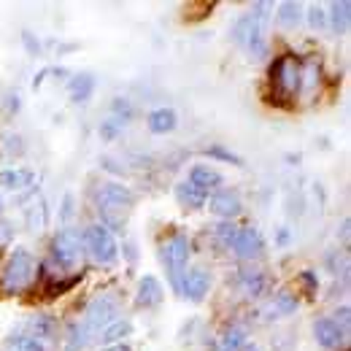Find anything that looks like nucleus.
<instances>
[{
  "label": "nucleus",
  "instance_id": "5",
  "mask_svg": "<svg viewBox=\"0 0 351 351\" xmlns=\"http://www.w3.org/2000/svg\"><path fill=\"white\" fill-rule=\"evenodd\" d=\"M82 246H84V252H87L89 257L95 260V265H100V267H111L119 260V243H117L114 232L108 227H103L100 221L84 227Z\"/></svg>",
  "mask_w": 351,
  "mask_h": 351
},
{
  "label": "nucleus",
  "instance_id": "22",
  "mask_svg": "<svg viewBox=\"0 0 351 351\" xmlns=\"http://www.w3.org/2000/svg\"><path fill=\"white\" fill-rule=\"evenodd\" d=\"M95 92V76L89 71H82V73H73L71 82H68V95L73 103H87Z\"/></svg>",
  "mask_w": 351,
  "mask_h": 351
},
{
  "label": "nucleus",
  "instance_id": "44",
  "mask_svg": "<svg viewBox=\"0 0 351 351\" xmlns=\"http://www.w3.org/2000/svg\"><path fill=\"white\" fill-rule=\"evenodd\" d=\"M0 211H3V197H0Z\"/></svg>",
  "mask_w": 351,
  "mask_h": 351
},
{
  "label": "nucleus",
  "instance_id": "36",
  "mask_svg": "<svg viewBox=\"0 0 351 351\" xmlns=\"http://www.w3.org/2000/svg\"><path fill=\"white\" fill-rule=\"evenodd\" d=\"M298 278H300V284L306 287L308 295L313 298V295H316V289H319V278H316V273H313V270H303Z\"/></svg>",
  "mask_w": 351,
  "mask_h": 351
},
{
  "label": "nucleus",
  "instance_id": "1",
  "mask_svg": "<svg viewBox=\"0 0 351 351\" xmlns=\"http://www.w3.org/2000/svg\"><path fill=\"white\" fill-rule=\"evenodd\" d=\"M36 278H38V260L30 254V249L16 246L5 254L0 265V295L19 298L36 287Z\"/></svg>",
  "mask_w": 351,
  "mask_h": 351
},
{
  "label": "nucleus",
  "instance_id": "4",
  "mask_svg": "<svg viewBox=\"0 0 351 351\" xmlns=\"http://www.w3.org/2000/svg\"><path fill=\"white\" fill-rule=\"evenodd\" d=\"M189 249H192V243H189V238H186L184 232H176V235H171V238L160 246V263L165 267L168 281H171V287H173L176 292H181V281H184V276H186Z\"/></svg>",
  "mask_w": 351,
  "mask_h": 351
},
{
  "label": "nucleus",
  "instance_id": "41",
  "mask_svg": "<svg viewBox=\"0 0 351 351\" xmlns=\"http://www.w3.org/2000/svg\"><path fill=\"white\" fill-rule=\"evenodd\" d=\"M341 241H343V246L349 243V219L341 221Z\"/></svg>",
  "mask_w": 351,
  "mask_h": 351
},
{
  "label": "nucleus",
  "instance_id": "28",
  "mask_svg": "<svg viewBox=\"0 0 351 351\" xmlns=\"http://www.w3.org/2000/svg\"><path fill=\"white\" fill-rule=\"evenodd\" d=\"M206 157H208V160H219V162H227V165H235V168H243V165H246L241 154H235V152L224 149L221 143H214V146H208V149H206Z\"/></svg>",
  "mask_w": 351,
  "mask_h": 351
},
{
  "label": "nucleus",
  "instance_id": "7",
  "mask_svg": "<svg viewBox=\"0 0 351 351\" xmlns=\"http://www.w3.org/2000/svg\"><path fill=\"white\" fill-rule=\"evenodd\" d=\"M82 254H84L82 235L73 227H62V230L54 232V238H51V260L57 263V267L73 270L82 260Z\"/></svg>",
  "mask_w": 351,
  "mask_h": 351
},
{
  "label": "nucleus",
  "instance_id": "25",
  "mask_svg": "<svg viewBox=\"0 0 351 351\" xmlns=\"http://www.w3.org/2000/svg\"><path fill=\"white\" fill-rule=\"evenodd\" d=\"M130 332H132V322L130 319H117V322H111L103 332H100V343L103 346H114V343H122V338H130Z\"/></svg>",
  "mask_w": 351,
  "mask_h": 351
},
{
  "label": "nucleus",
  "instance_id": "19",
  "mask_svg": "<svg viewBox=\"0 0 351 351\" xmlns=\"http://www.w3.org/2000/svg\"><path fill=\"white\" fill-rule=\"evenodd\" d=\"M178 125V117H176L173 108H154L149 117H146V128L154 135H165V132H173Z\"/></svg>",
  "mask_w": 351,
  "mask_h": 351
},
{
  "label": "nucleus",
  "instance_id": "6",
  "mask_svg": "<svg viewBox=\"0 0 351 351\" xmlns=\"http://www.w3.org/2000/svg\"><path fill=\"white\" fill-rule=\"evenodd\" d=\"M119 319V295L117 292H100L89 300L84 311V327H87L89 338L100 335L111 322Z\"/></svg>",
  "mask_w": 351,
  "mask_h": 351
},
{
  "label": "nucleus",
  "instance_id": "13",
  "mask_svg": "<svg viewBox=\"0 0 351 351\" xmlns=\"http://www.w3.org/2000/svg\"><path fill=\"white\" fill-rule=\"evenodd\" d=\"M162 300H165V289H162L160 278L143 276V278L138 281V289H135V306L149 311V308L162 306Z\"/></svg>",
  "mask_w": 351,
  "mask_h": 351
},
{
  "label": "nucleus",
  "instance_id": "33",
  "mask_svg": "<svg viewBox=\"0 0 351 351\" xmlns=\"http://www.w3.org/2000/svg\"><path fill=\"white\" fill-rule=\"evenodd\" d=\"M306 19H308V25H311V30H327V8L324 5H311L308 8V14H306Z\"/></svg>",
  "mask_w": 351,
  "mask_h": 351
},
{
  "label": "nucleus",
  "instance_id": "26",
  "mask_svg": "<svg viewBox=\"0 0 351 351\" xmlns=\"http://www.w3.org/2000/svg\"><path fill=\"white\" fill-rule=\"evenodd\" d=\"M5 349L8 351H49V346L41 343V341H36V338L27 335V332H14V335L5 338Z\"/></svg>",
  "mask_w": 351,
  "mask_h": 351
},
{
  "label": "nucleus",
  "instance_id": "31",
  "mask_svg": "<svg viewBox=\"0 0 351 351\" xmlns=\"http://www.w3.org/2000/svg\"><path fill=\"white\" fill-rule=\"evenodd\" d=\"M235 235H238V227L232 221H219L214 227V238H217V243H219L221 249H230L232 241H235Z\"/></svg>",
  "mask_w": 351,
  "mask_h": 351
},
{
  "label": "nucleus",
  "instance_id": "17",
  "mask_svg": "<svg viewBox=\"0 0 351 351\" xmlns=\"http://www.w3.org/2000/svg\"><path fill=\"white\" fill-rule=\"evenodd\" d=\"M33 181H36V171H30V168H3L0 171V186L3 189H8V192H22V189H27V186H33Z\"/></svg>",
  "mask_w": 351,
  "mask_h": 351
},
{
  "label": "nucleus",
  "instance_id": "20",
  "mask_svg": "<svg viewBox=\"0 0 351 351\" xmlns=\"http://www.w3.org/2000/svg\"><path fill=\"white\" fill-rule=\"evenodd\" d=\"M249 343V330L243 324H230L217 341V351H243Z\"/></svg>",
  "mask_w": 351,
  "mask_h": 351
},
{
  "label": "nucleus",
  "instance_id": "34",
  "mask_svg": "<svg viewBox=\"0 0 351 351\" xmlns=\"http://www.w3.org/2000/svg\"><path fill=\"white\" fill-rule=\"evenodd\" d=\"M122 122H117V119H106V122H100V128H97V135L103 138V141H117L119 135H122Z\"/></svg>",
  "mask_w": 351,
  "mask_h": 351
},
{
  "label": "nucleus",
  "instance_id": "27",
  "mask_svg": "<svg viewBox=\"0 0 351 351\" xmlns=\"http://www.w3.org/2000/svg\"><path fill=\"white\" fill-rule=\"evenodd\" d=\"M300 308V300H298V295L295 292H289V289H281L276 298H273V306L270 311L276 313V316H289V313H295ZM273 316V319H276Z\"/></svg>",
  "mask_w": 351,
  "mask_h": 351
},
{
  "label": "nucleus",
  "instance_id": "24",
  "mask_svg": "<svg viewBox=\"0 0 351 351\" xmlns=\"http://www.w3.org/2000/svg\"><path fill=\"white\" fill-rule=\"evenodd\" d=\"M89 343V332L84 322H71L65 327V338H62V351H84Z\"/></svg>",
  "mask_w": 351,
  "mask_h": 351
},
{
  "label": "nucleus",
  "instance_id": "23",
  "mask_svg": "<svg viewBox=\"0 0 351 351\" xmlns=\"http://www.w3.org/2000/svg\"><path fill=\"white\" fill-rule=\"evenodd\" d=\"M276 19H278V25L284 27V30H295L300 22H303V3H298V0H287V3H278L276 5Z\"/></svg>",
  "mask_w": 351,
  "mask_h": 351
},
{
  "label": "nucleus",
  "instance_id": "30",
  "mask_svg": "<svg viewBox=\"0 0 351 351\" xmlns=\"http://www.w3.org/2000/svg\"><path fill=\"white\" fill-rule=\"evenodd\" d=\"M249 33H252V16H249V14H243V16H238V19H235V25H232L230 36H232V41H235L238 46H246Z\"/></svg>",
  "mask_w": 351,
  "mask_h": 351
},
{
  "label": "nucleus",
  "instance_id": "29",
  "mask_svg": "<svg viewBox=\"0 0 351 351\" xmlns=\"http://www.w3.org/2000/svg\"><path fill=\"white\" fill-rule=\"evenodd\" d=\"M25 217H27V227H30V232H41V230L46 227V217H49L46 203H44V200L33 203V206L25 211Z\"/></svg>",
  "mask_w": 351,
  "mask_h": 351
},
{
  "label": "nucleus",
  "instance_id": "42",
  "mask_svg": "<svg viewBox=\"0 0 351 351\" xmlns=\"http://www.w3.org/2000/svg\"><path fill=\"white\" fill-rule=\"evenodd\" d=\"M103 351H130V346H125V343H114V346H106Z\"/></svg>",
  "mask_w": 351,
  "mask_h": 351
},
{
  "label": "nucleus",
  "instance_id": "37",
  "mask_svg": "<svg viewBox=\"0 0 351 351\" xmlns=\"http://www.w3.org/2000/svg\"><path fill=\"white\" fill-rule=\"evenodd\" d=\"M22 44H25V49H27V54H33V57H38V54H41V44H38V38H36L30 30H25V33H22Z\"/></svg>",
  "mask_w": 351,
  "mask_h": 351
},
{
  "label": "nucleus",
  "instance_id": "8",
  "mask_svg": "<svg viewBox=\"0 0 351 351\" xmlns=\"http://www.w3.org/2000/svg\"><path fill=\"white\" fill-rule=\"evenodd\" d=\"M273 5L270 3H254L249 8V16H252V33H249V41H246V49L252 54V60H265L267 57V22H270V14Z\"/></svg>",
  "mask_w": 351,
  "mask_h": 351
},
{
  "label": "nucleus",
  "instance_id": "18",
  "mask_svg": "<svg viewBox=\"0 0 351 351\" xmlns=\"http://www.w3.org/2000/svg\"><path fill=\"white\" fill-rule=\"evenodd\" d=\"M327 27H332L335 36H346L351 25V3L349 0H338L327 8Z\"/></svg>",
  "mask_w": 351,
  "mask_h": 351
},
{
  "label": "nucleus",
  "instance_id": "35",
  "mask_svg": "<svg viewBox=\"0 0 351 351\" xmlns=\"http://www.w3.org/2000/svg\"><path fill=\"white\" fill-rule=\"evenodd\" d=\"M332 322L343 330V332H349V324H351V308L343 303L341 308H335V316H332Z\"/></svg>",
  "mask_w": 351,
  "mask_h": 351
},
{
  "label": "nucleus",
  "instance_id": "12",
  "mask_svg": "<svg viewBox=\"0 0 351 351\" xmlns=\"http://www.w3.org/2000/svg\"><path fill=\"white\" fill-rule=\"evenodd\" d=\"M313 341H316L322 349L335 351L343 346L346 332H343L330 316H324V319H316V322H313Z\"/></svg>",
  "mask_w": 351,
  "mask_h": 351
},
{
  "label": "nucleus",
  "instance_id": "16",
  "mask_svg": "<svg viewBox=\"0 0 351 351\" xmlns=\"http://www.w3.org/2000/svg\"><path fill=\"white\" fill-rule=\"evenodd\" d=\"M238 287L246 298H263L265 289H267V276H265L260 267H243L241 276H238Z\"/></svg>",
  "mask_w": 351,
  "mask_h": 351
},
{
  "label": "nucleus",
  "instance_id": "40",
  "mask_svg": "<svg viewBox=\"0 0 351 351\" xmlns=\"http://www.w3.org/2000/svg\"><path fill=\"white\" fill-rule=\"evenodd\" d=\"M289 238H292V232H289L287 227H281V230H278V235H276V243H278V246H287V243H289Z\"/></svg>",
  "mask_w": 351,
  "mask_h": 351
},
{
  "label": "nucleus",
  "instance_id": "39",
  "mask_svg": "<svg viewBox=\"0 0 351 351\" xmlns=\"http://www.w3.org/2000/svg\"><path fill=\"white\" fill-rule=\"evenodd\" d=\"M73 217V195H65L62 197V211H60V219L68 221Z\"/></svg>",
  "mask_w": 351,
  "mask_h": 351
},
{
  "label": "nucleus",
  "instance_id": "21",
  "mask_svg": "<svg viewBox=\"0 0 351 351\" xmlns=\"http://www.w3.org/2000/svg\"><path fill=\"white\" fill-rule=\"evenodd\" d=\"M176 200H178V206L197 211V208H203V206H206L208 195H206V192H200V189H197L195 184H189V181H178V184H176Z\"/></svg>",
  "mask_w": 351,
  "mask_h": 351
},
{
  "label": "nucleus",
  "instance_id": "2",
  "mask_svg": "<svg viewBox=\"0 0 351 351\" xmlns=\"http://www.w3.org/2000/svg\"><path fill=\"white\" fill-rule=\"evenodd\" d=\"M132 206H135V192L130 186H125L122 181H106V184H100V189L95 195V208H97L100 224L108 227L111 232L125 227Z\"/></svg>",
  "mask_w": 351,
  "mask_h": 351
},
{
  "label": "nucleus",
  "instance_id": "9",
  "mask_svg": "<svg viewBox=\"0 0 351 351\" xmlns=\"http://www.w3.org/2000/svg\"><path fill=\"white\" fill-rule=\"evenodd\" d=\"M230 249L235 252L238 260H243V263H254V260H260V257L265 254L263 232H260L257 227H238V235H235V241H232Z\"/></svg>",
  "mask_w": 351,
  "mask_h": 351
},
{
  "label": "nucleus",
  "instance_id": "3",
  "mask_svg": "<svg viewBox=\"0 0 351 351\" xmlns=\"http://www.w3.org/2000/svg\"><path fill=\"white\" fill-rule=\"evenodd\" d=\"M300 73L303 65L292 54H278L273 57L267 68V87H270V103L289 106L292 100L300 97Z\"/></svg>",
  "mask_w": 351,
  "mask_h": 351
},
{
  "label": "nucleus",
  "instance_id": "11",
  "mask_svg": "<svg viewBox=\"0 0 351 351\" xmlns=\"http://www.w3.org/2000/svg\"><path fill=\"white\" fill-rule=\"evenodd\" d=\"M208 289H211V273L206 267H192V270H186L178 295H184L192 303H203L206 295H208Z\"/></svg>",
  "mask_w": 351,
  "mask_h": 351
},
{
  "label": "nucleus",
  "instance_id": "38",
  "mask_svg": "<svg viewBox=\"0 0 351 351\" xmlns=\"http://www.w3.org/2000/svg\"><path fill=\"white\" fill-rule=\"evenodd\" d=\"M14 232H16L14 224L5 219V217H0V243H8L14 238Z\"/></svg>",
  "mask_w": 351,
  "mask_h": 351
},
{
  "label": "nucleus",
  "instance_id": "10",
  "mask_svg": "<svg viewBox=\"0 0 351 351\" xmlns=\"http://www.w3.org/2000/svg\"><path fill=\"white\" fill-rule=\"evenodd\" d=\"M206 206H208V211H211L214 217H219L221 221H232L235 217H241V211H243V200H241L238 189H230V186L217 189V192L206 200Z\"/></svg>",
  "mask_w": 351,
  "mask_h": 351
},
{
  "label": "nucleus",
  "instance_id": "15",
  "mask_svg": "<svg viewBox=\"0 0 351 351\" xmlns=\"http://www.w3.org/2000/svg\"><path fill=\"white\" fill-rule=\"evenodd\" d=\"M27 335H33L36 341H41V343H54L57 341V335H60V327H57V319L51 316V313H33L30 319H27Z\"/></svg>",
  "mask_w": 351,
  "mask_h": 351
},
{
  "label": "nucleus",
  "instance_id": "14",
  "mask_svg": "<svg viewBox=\"0 0 351 351\" xmlns=\"http://www.w3.org/2000/svg\"><path fill=\"white\" fill-rule=\"evenodd\" d=\"M189 184H195L200 192H206V195H214L217 189L224 186V176L214 168V165H192L189 168V178H186Z\"/></svg>",
  "mask_w": 351,
  "mask_h": 351
},
{
  "label": "nucleus",
  "instance_id": "43",
  "mask_svg": "<svg viewBox=\"0 0 351 351\" xmlns=\"http://www.w3.org/2000/svg\"><path fill=\"white\" fill-rule=\"evenodd\" d=\"M243 351H260V349H257V346H249V343H246V346H243Z\"/></svg>",
  "mask_w": 351,
  "mask_h": 351
},
{
  "label": "nucleus",
  "instance_id": "32",
  "mask_svg": "<svg viewBox=\"0 0 351 351\" xmlns=\"http://www.w3.org/2000/svg\"><path fill=\"white\" fill-rule=\"evenodd\" d=\"M111 114H114L111 119H117V122L128 125L135 111H132V103L128 100V97H114V100H111Z\"/></svg>",
  "mask_w": 351,
  "mask_h": 351
}]
</instances>
